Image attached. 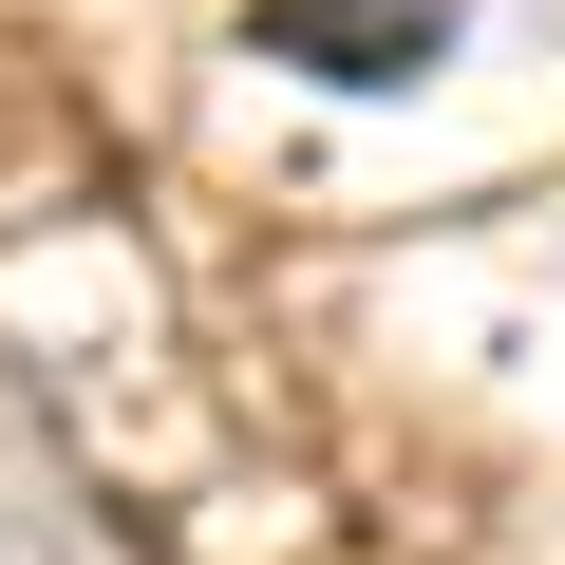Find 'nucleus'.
<instances>
[{"instance_id": "1", "label": "nucleus", "mask_w": 565, "mask_h": 565, "mask_svg": "<svg viewBox=\"0 0 565 565\" xmlns=\"http://www.w3.org/2000/svg\"><path fill=\"white\" fill-rule=\"evenodd\" d=\"M264 39L321 57V76H359V95H396V76H434L452 0H264Z\"/></svg>"}]
</instances>
